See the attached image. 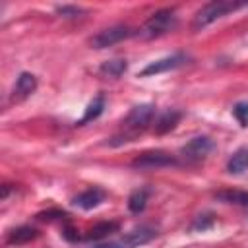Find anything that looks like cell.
<instances>
[{
  "label": "cell",
  "mask_w": 248,
  "mask_h": 248,
  "mask_svg": "<svg viewBox=\"0 0 248 248\" xmlns=\"http://www.w3.org/2000/svg\"><path fill=\"white\" fill-rule=\"evenodd\" d=\"M155 116V107L151 103H140L130 108V112L120 122V132L108 140V145H122L128 141H134L143 130L149 128Z\"/></svg>",
  "instance_id": "obj_1"
},
{
  "label": "cell",
  "mask_w": 248,
  "mask_h": 248,
  "mask_svg": "<svg viewBox=\"0 0 248 248\" xmlns=\"http://www.w3.org/2000/svg\"><path fill=\"white\" fill-rule=\"evenodd\" d=\"M246 2H231V0H213L205 6H202L194 19H192V31H202L205 27H209L211 23H215L217 19L225 17L227 14L238 10V8H246Z\"/></svg>",
  "instance_id": "obj_2"
},
{
  "label": "cell",
  "mask_w": 248,
  "mask_h": 248,
  "mask_svg": "<svg viewBox=\"0 0 248 248\" xmlns=\"http://www.w3.org/2000/svg\"><path fill=\"white\" fill-rule=\"evenodd\" d=\"M176 25H178V19H176L174 10L163 8V10H157L153 16H149L145 19V23L138 29L136 35H140L145 41H151V39H157V37L170 33L172 29H176Z\"/></svg>",
  "instance_id": "obj_3"
},
{
  "label": "cell",
  "mask_w": 248,
  "mask_h": 248,
  "mask_svg": "<svg viewBox=\"0 0 248 248\" xmlns=\"http://www.w3.org/2000/svg\"><path fill=\"white\" fill-rule=\"evenodd\" d=\"M215 149V143L207 136H196L190 141H186L180 147V163L184 165H198L202 163L211 151Z\"/></svg>",
  "instance_id": "obj_4"
},
{
  "label": "cell",
  "mask_w": 248,
  "mask_h": 248,
  "mask_svg": "<svg viewBox=\"0 0 248 248\" xmlns=\"http://www.w3.org/2000/svg\"><path fill=\"white\" fill-rule=\"evenodd\" d=\"M157 236V229L149 227V225H141L132 229L130 232H126V236H122L120 240H110V242H101L93 248H136L141 244H147L149 240H153Z\"/></svg>",
  "instance_id": "obj_5"
},
{
  "label": "cell",
  "mask_w": 248,
  "mask_h": 248,
  "mask_svg": "<svg viewBox=\"0 0 248 248\" xmlns=\"http://www.w3.org/2000/svg\"><path fill=\"white\" fill-rule=\"evenodd\" d=\"M138 31H134L132 27L128 25H112V27H107V29H101L97 35H93L89 39V45L93 48H108L116 43H122L130 37H134Z\"/></svg>",
  "instance_id": "obj_6"
},
{
  "label": "cell",
  "mask_w": 248,
  "mask_h": 248,
  "mask_svg": "<svg viewBox=\"0 0 248 248\" xmlns=\"http://www.w3.org/2000/svg\"><path fill=\"white\" fill-rule=\"evenodd\" d=\"M180 165V159L167 153V151H161V149H155V151H145L141 155H138L134 161H132V167L134 169H145V170H153V169H165V167H178Z\"/></svg>",
  "instance_id": "obj_7"
},
{
  "label": "cell",
  "mask_w": 248,
  "mask_h": 248,
  "mask_svg": "<svg viewBox=\"0 0 248 248\" xmlns=\"http://www.w3.org/2000/svg\"><path fill=\"white\" fill-rule=\"evenodd\" d=\"M188 60H190V56L186 52H174V54H169V56H163L159 60L149 62L140 72V76L141 78H147V76H155V74H165V72H170V70H176V68L184 66Z\"/></svg>",
  "instance_id": "obj_8"
},
{
  "label": "cell",
  "mask_w": 248,
  "mask_h": 248,
  "mask_svg": "<svg viewBox=\"0 0 248 248\" xmlns=\"http://www.w3.org/2000/svg\"><path fill=\"white\" fill-rule=\"evenodd\" d=\"M105 198H107V192L103 188L93 186V188H87V190L79 192L78 196H74L72 198V205H76V207H79L83 211H89V209H95L97 205H101L105 202Z\"/></svg>",
  "instance_id": "obj_9"
},
{
  "label": "cell",
  "mask_w": 248,
  "mask_h": 248,
  "mask_svg": "<svg viewBox=\"0 0 248 248\" xmlns=\"http://www.w3.org/2000/svg\"><path fill=\"white\" fill-rule=\"evenodd\" d=\"M35 89H37V78H35L33 74H29V72H21V74L16 78V83H14V87H12L10 99H12L14 103L23 101V99H27L29 95H33Z\"/></svg>",
  "instance_id": "obj_10"
},
{
  "label": "cell",
  "mask_w": 248,
  "mask_h": 248,
  "mask_svg": "<svg viewBox=\"0 0 248 248\" xmlns=\"http://www.w3.org/2000/svg\"><path fill=\"white\" fill-rule=\"evenodd\" d=\"M180 118H182V112H180V110L169 108V110H165L163 114H159V118H157L155 124H153V132H155L157 136H165V134H169V132H172V130L176 128V124L180 122Z\"/></svg>",
  "instance_id": "obj_11"
},
{
  "label": "cell",
  "mask_w": 248,
  "mask_h": 248,
  "mask_svg": "<svg viewBox=\"0 0 248 248\" xmlns=\"http://www.w3.org/2000/svg\"><path fill=\"white\" fill-rule=\"evenodd\" d=\"M39 236V231L35 227H29V225H21V227H16L8 232L6 236V242L12 244V246H21V244H27L31 240H35Z\"/></svg>",
  "instance_id": "obj_12"
},
{
  "label": "cell",
  "mask_w": 248,
  "mask_h": 248,
  "mask_svg": "<svg viewBox=\"0 0 248 248\" xmlns=\"http://www.w3.org/2000/svg\"><path fill=\"white\" fill-rule=\"evenodd\" d=\"M244 170H248V147H238L227 161V172L242 174Z\"/></svg>",
  "instance_id": "obj_13"
},
{
  "label": "cell",
  "mask_w": 248,
  "mask_h": 248,
  "mask_svg": "<svg viewBox=\"0 0 248 248\" xmlns=\"http://www.w3.org/2000/svg\"><path fill=\"white\" fill-rule=\"evenodd\" d=\"M103 110H105V95H97V97H93V101L85 107V112H83V116L76 122V126H83V124H87V122L99 118V116L103 114Z\"/></svg>",
  "instance_id": "obj_14"
},
{
  "label": "cell",
  "mask_w": 248,
  "mask_h": 248,
  "mask_svg": "<svg viewBox=\"0 0 248 248\" xmlns=\"http://www.w3.org/2000/svg\"><path fill=\"white\" fill-rule=\"evenodd\" d=\"M128 70V62L124 58H114V60H107L101 64L99 72L105 76V78H120L124 72Z\"/></svg>",
  "instance_id": "obj_15"
},
{
  "label": "cell",
  "mask_w": 248,
  "mask_h": 248,
  "mask_svg": "<svg viewBox=\"0 0 248 248\" xmlns=\"http://www.w3.org/2000/svg\"><path fill=\"white\" fill-rule=\"evenodd\" d=\"M118 229H120V225H118L116 221H103V223L95 225V227L85 234V240H101V238H105V236L116 232Z\"/></svg>",
  "instance_id": "obj_16"
},
{
  "label": "cell",
  "mask_w": 248,
  "mask_h": 248,
  "mask_svg": "<svg viewBox=\"0 0 248 248\" xmlns=\"http://www.w3.org/2000/svg\"><path fill=\"white\" fill-rule=\"evenodd\" d=\"M147 200H149V188H138L128 198V209L132 213H141L147 205Z\"/></svg>",
  "instance_id": "obj_17"
},
{
  "label": "cell",
  "mask_w": 248,
  "mask_h": 248,
  "mask_svg": "<svg viewBox=\"0 0 248 248\" xmlns=\"http://www.w3.org/2000/svg\"><path fill=\"white\" fill-rule=\"evenodd\" d=\"M213 225H215L213 213H200V215H196L194 221L190 223V231H194V232H203V231L211 229Z\"/></svg>",
  "instance_id": "obj_18"
},
{
  "label": "cell",
  "mask_w": 248,
  "mask_h": 248,
  "mask_svg": "<svg viewBox=\"0 0 248 248\" xmlns=\"http://www.w3.org/2000/svg\"><path fill=\"white\" fill-rule=\"evenodd\" d=\"M232 116L236 118V122H238L242 128H246V126H248V103H246V101L236 103V105L232 107Z\"/></svg>",
  "instance_id": "obj_19"
},
{
  "label": "cell",
  "mask_w": 248,
  "mask_h": 248,
  "mask_svg": "<svg viewBox=\"0 0 248 248\" xmlns=\"http://www.w3.org/2000/svg\"><path fill=\"white\" fill-rule=\"evenodd\" d=\"M56 12L62 17H79V14H83V10L78 8V6H58Z\"/></svg>",
  "instance_id": "obj_20"
}]
</instances>
